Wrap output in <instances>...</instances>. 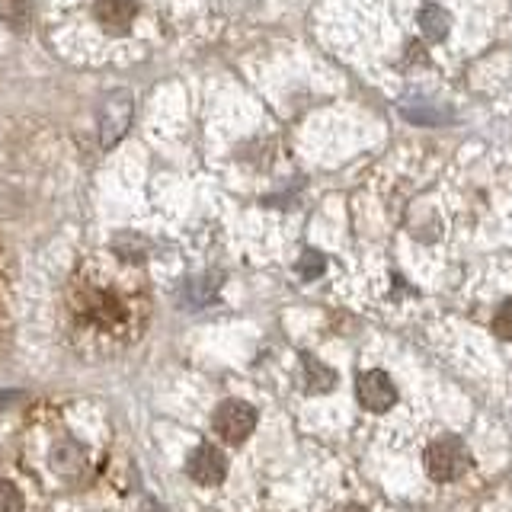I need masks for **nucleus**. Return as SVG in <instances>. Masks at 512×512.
I'll return each mask as SVG.
<instances>
[{
    "instance_id": "7ed1b4c3",
    "label": "nucleus",
    "mask_w": 512,
    "mask_h": 512,
    "mask_svg": "<svg viewBox=\"0 0 512 512\" xmlns=\"http://www.w3.org/2000/svg\"><path fill=\"white\" fill-rule=\"evenodd\" d=\"M468 464H471V455L464 452V445L458 439H439V442H432L426 452V471L432 480H439V484L458 480L468 471Z\"/></svg>"
},
{
    "instance_id": "20e7f679",
    "label": "nucleus",
    "mask_w": 512,
    "mask_h": 512,
    "mask_svg": "<svg viewBox=\"0 0 512 512\" xmlns=\"http://www.w3.org/2000/svg\"><path fill=\"white\" fill-rule=\"evenodd\" d=\"M215 432L224 442H244L256 426V410L244 400H224L215 410Z\"/></svg>"
},
{
    "instance_id": "f257e3e1",
    "label": "nucleus",
    "mask_w": 512,
    "mask_h": 512,
    "mask_svg": "<svg viewBox=\"0 0 512 512\" xmlns=\"http://www.w3.org/2000/svg\"><path fill=\"white\" fill-rule=\"evenodd\" d=\"M151 314L141 269L119 256H90L61 288L58 324L68 346L87 359H106L132 346Z\"/></svg>"
},
{
    "instance_id": "4468645a",
    "label": "nucleus",
    "mask_w": 512,
    "mask_h": 512,
    "mask_svg": "<svg viewBox=\"0 0 512 512\" xmlns=\"http://www.w3.org/2000/svg\"><path fill=\"white\" fill-rule=\"evenodd\" d=\"M333 512H365V509H362V506H352V503H349V506H340V509H333Z\"/></svg>"
},
{
    "instance_id": "f03ea898",
    "label": "nucleus",
    "mask_w": 512,
    "mask_h": 512,
    "mask_svg": "<svg viewBox=\"0 0 512 512\" xmlns=\"http://www.w3.org/2000/svg\"><path fill=\"white\" fill-rule=\"evenodd\" d=\"M45 464H48V471H52L55 477L61 480H77V477H84L87 468H90V445L87 442H80L74 439L71 432H55L52 439L45 442V452H42Z\"/></svg>"
},
{
    "instance_id": "f8f14e48",
    "label": "nucleus",
    "mask_w": 512,
    "mask_h": 512,
    "mask_svg": "<svg viewBox=\"0 0 512 512\" xmlns=\"http://www.w3.org/2000/svg\"><path fill=\"white\" fill-rule=\"evenodd\" d=\"M301 272H304L308 279L317 276V272H324V256L314 253V250H308V253L301 256Z\"/></svg>"
},
{
    "instance_id": "9b49d317",
    "label": "nucleus",
    "mask_w": 512,
    "mask_h": 512,
    "mask_svg": "<svg viewBox=\"0 0 512 512\" xmlns=\"http://www.w3.org/2000/svg\"><path fill=\"white\" fill-rule=\"evenodd\" d=\"M493 330L503 336V340H512V301H506L493 317Z\"/></svg>"
},
{
    "instance_id": "39448f33",
    "label": "nucleus",
    "mask_w": 512,
    "mask_h": 512,
    "mask_svg": "<svg viewBox=\"0 0 512 512\" xmlns=\"http://www.w3.org/2000/svg\"><path fill=\"white\" fill-rule=\"evenodd\" d=\"M186 471L199 487H218L224 474H228V461H224V455L215 445H199L196 452L189 455Z\"/></svg>"
},
{
    "instance_id": "0eeeda50",
    "label": "nucleus",
    "mask_w": 512,
    "mask_h": 512,
    "mask_svg": "<svg viewBox=\"0 0 512 512\" xmlns=\"http://www.w3.org/2000/svg\"><path fill=\"white\" fill-rule=\"evenodd\" d=\"M96 16L106 29H125L135 23L138 16V4L135 0H100L96 4Z\"/></svg>"
},
{
    "instance_id": "6e6552de",
    "label": "nucleus",
    "mask_w": 512,
    "mask_h": 512,
    "mask_svg": "<svg viewBox=\"0 0 512 512\" xmlns=\"http://www.w3.org/2000/svg\"><path fill=\"white\" fill-rule=\"evenodd\" d=\"M0 512H29V496L13 477H0Z\"/></svg>"
},
{
    "instance_id": "1a4fd4ad",
    "label": "nucleus",
    "mask_w": 512,
    "mask_h": 512,
    "mask_svg": "<svg viewBox=\"0 0 512 512\" xmlns=\"http://www.w3.org/2000/svg\"><path fill=\"white\" fill-rule=\"evenodd\" d=\"M420 29L426 32V39L442 42V39H445V32H448V16H445V10L436 7V4H426V7L420 10Z\"/></svg>"
},
{
    "instance_id": "ddd939ff",
    "label": "nucleus",
    "mask_w": 512,
    "mask_h": 512,
    "mask_svg": "<svg viewBox=\"0 0 512 512\" xmlns=\"http://www.w3.org/2000/svg\"><path fill=\"white\" fill-rule=\"evenodd\" d=\"M4 301H7V266L4 256H0V311H4Z\"/></svg>"
},
{
    "instance_id": "9d476101",
    "label": "nucleus",
    "mask_w": 512,
    "mask_h": 512,
    "mask_svg": "<svg viewBox=\"0 0 512 512\" xmlns=\"http://www.w3.org/2000/svg\"><path fill=\"white\" fill-rule=\"evenodd\" d=\"M304 365H308V384H311L314 391H324V388H330V384H333V372H330V368H324L320 362H314L311 356L304 359Z\"/></svg>"
},
{
    "instance_id": "423d86ee",
    "label": "nucleus",
    "mask_w": 512,
    "mask_h": 512,
    "mask_svg": "<svg viewBox=\"0 0 512 512\" xmlns=\"http://www.w3.org/2000/svg\"><path fill=\"white\" fill-rule=\"evenodd\" d=\"M359 400H362L365 410H388V407H394V400H397L394 381L384 372H365L359 378Z\"/></svg>"
}]
</instances>
